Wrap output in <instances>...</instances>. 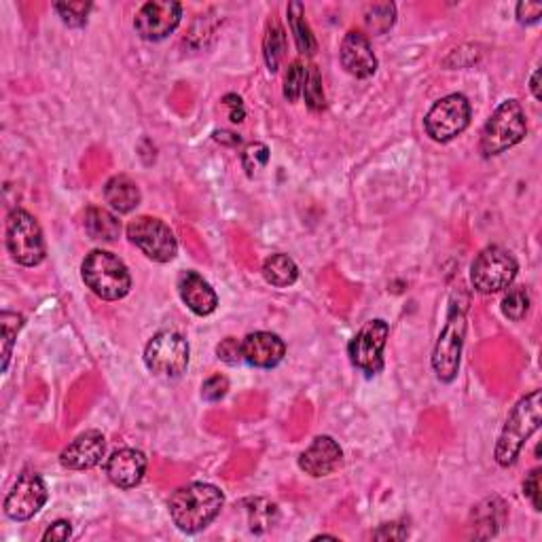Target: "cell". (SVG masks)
Listing matches in <instances>:
<instances>
[{
    "instance_id": "obj_18",
    "label": "cell",
    "mask_w": 542,
    "mask_h": 542,
    "mask_svg": "<svg viewBox=\"0 0 542 542\" xmlns=\"http://www.w3.org/2000/svg\"><path fill=\"white\" fill-rule=\"evenodd\" d=\"M147 472V456L142 451L123 447L106 460V477L112 485L121 489H131L140 485Z\"/></svg>"
},
{
    "instance_id": "obj_25",
    "label": "cell",
    "mask_w": 542,
    "mask_h": 542,
    "mask_svg": "<svg viewBox=\"0 0 542 542\" xmlns=\"http://www.w3.org/2000/svg\"><path fill=\"white\" fill-rule=\"evenodd\" d=\"M286 52V34L278 22H269L263 39V58L269 73H278Z\"/></svg>"
},
{
    "instance_id": "obj_19",
    "label": "cell",
    "mask_w": 542,
    "mask_h": 542,
    "mask_svg": "<svg viewBox=\"0 0 542 542\" xmlns=\"http://www.w3.org/2000/svg\"><path fill=\"white\" fill-rule=\"evenodd\" d=\"M179 295L182 304L198 316H210L218 307V295L198 271H182L179 278Z\"/></svg>"
},
{
    "instance_id": "obj_31",
    "label": "cell",
    "mask_w": 542,
    "mask_h": 542,
    "mask_svg": "<svg viewBox=\"0 0 542 542\" xmlns=\"http://www.w3.org/2000/svg\"><path fill=\"white\" fill-rule=\"evenodd\" d=\"M248 513H250V529L252 532L261 534L267 527H271V523L276 521V517H278V507L265 500H255L252 502V508H248Z\"/></svg>"
},
{
    "instance_id": "obj_17",
    "label": "cell",
    "mask_w": 542,
    "mask_h": 542,
    "mask_svg": "<svg viewBox=\"0 0 542 542\" xmlns=\"http://www.w3.org/2000/svg\"><path fill=\"white\" fill-rule=\"evenodd\" d=\"M244 363L256 369H274L285 361L286 344L278 335L267 331L250 333L242 339Z\"/></svg>"
},
{
    "instance_id": "obj_36",
    "label": "cell",
    "mask_w": 542,
    "mask_h": 542,
    "mask_svg": "<svg viewBox=\"0 0 542 542\" xmlns=\"http://www.w3.org/2000/svg\"><path fill=\"white\" fill-rule=\"evenodd\" d=\"M523 496L532 502L536 510H540V469H534L523 481Z\"/></svg>"
},
{
    "instance_id": "obj_3",
    "label": "cell",
    "mask_w": 542,
    "mask_h": 542,
    "mask_svg": "<svg viewBox=\"0 0 542 542\" xmlns=\"http://www.w3.org/2000/svg\"><path fill=\"white\" fill-rule=\"evenodd\" d=\"M540 415H542V394L540 390H532L527 396L517 402L513 411L507 418L500 439L496 443L494 458L502 469H508L517 462L523 445L527 443L534 432L540 428Z\"/></svg>"
},
{
    "instance_id": "obj_14",
    "label": "cell",
    "mask_w": 542,
    "mask_h": 542,
    "mask_svg": "<svg viewBox=\"0 0 542 542\" xmlns=\"http://www.w3.org/2000/svg\"><path fill=\"white\" fill-rule=\"evenodd\" d=\"M106 456V439L100 431L79 434L71 445L60 453V464L68 470H90L102 462Z\"/></svg>"
},
{
    "instance_id": "obj_23",
    "label": "cell",
    "mask_w": 542,
    "mask_h": 542,
    "mask_svg": "<svg viewBox=\"0 0 542 542\" xmlns=\"http://www.w3.org/2000/svg\"><path fill=\"white\" fill-rule=\"evenodd\" d=\"M286 17H288V26H291V33L295 36V43H297V49L304 55H314L318 49L316 36L312 34L310 24L305 22V9L299 0H295L286 7Z\"/></svg>"
},
{
    "instance_id": "obj_26",
    "label": "cell",
    "mask_w": 542,
    "mask_h": 542,
    "mask_svg": "<svg viewBox=\"0 0 542 542\" xmlns=\"http://www.w3.org/2000/svg\"><path fill=\"white\" fill-rule=\"evenodd\" d=\"M396 7L392 3H375L364 9V24L373 34H383L394 26Z\"/></svg>"
},
{
    "instance_id": "obj_42",
    "label": "cell",
    "mask_w": 542,
    "mask_h": 542,
    "mask_svg": "<svg viewBox=\"0 0 542 542\" xmlns=\"http://www.w3.org/2000/svg\"><path fill=\"white\" fill-rule=\"evenodd\" d=\"M529 90H532L536 100H540V71L538 68H536L532 79H529Z\"/></svg>"
},
{
    "instance_id": "obj_9",
    "label": "cell",
    "mask_w": 542,
    "mask_h": 542,
    "mask_svg": "<svg viewBox=\"0 0 542 542\" xmlns=\"http://www.w3.org/2000/svg\"><path fill=\"white\" fill-rule=\"evenodd\" d=\"M470 102L462 93H450L432 104L424 117V130L434 142H451L470 125Z\"/></svg>"
},
{
    "instance_id": "obj_29",
    "label": "cell",
    "mask_w": 542,
    "mask_h": 542,
    "mask_svg": "<svg viewBox=\"0 0 542 542\" xmlns=\"http://www.w3.org/2000/svg\"><path fill=\"white\" fill-rule=\"evenodd\" d=\"M305 81H307V68L304 66V62L295 60L293 64L288 66V73L285 77V98L288 102H297V100L304 96Z\"/></svg>"
},
{
    "instance_id": "obj_2",
    "label": "cell",
    "mask_w": 542,
    "mask_h": 542,
    "mask_svg": "<svg viewBox=\"0 0 542 542\" xmlns=\"http://www.w3.org/2000/svg\"><path fill=\"white\" fill-rule=\"evenodd\" d=\"M469 293L464 288H456L451 293L450 310L443 331L434 344L432 350V369L443 383H450L458 377L460 358H462L464 339H466V312H469Z\"/></svg>"
},
{
    "instance_id": "obj_41",
    "label": "cell",
    "mask_w": 542,
    "mask_h": 542,
    "mask_svg": "<svg viewBox=\"0 0 542 542\" xmlns=\"http://www.w3.org/2000/svg\"><path fill=\"white\" fill-rule=\"evenodd\" d=\"M214 140L218 142H225V144H231V147H236V144H239V136L231 134V131H214Z\"/></svg>"
},
{
    "instance_id": "obj_21",
    "label": "cell",
    "mask_w": 542,
    "mask_h": 542,
    "mask_svg": "<svg viewBox=\"0 0 542 542\" xmlns=\"http://www.w3.org/2000/svg\"><path fill=\"white\" fill-rule=\"evenodd\" d=\"M507 519V504H504L500 498H488L479 507L472 510V523H475V536L479 538H489V536H496L498 529Z\"/></svg>"
},
{
    "instance_id": "obj_32",
    "label": "cell",
    "mask_w": 542,
    "mask_h": 542,
    "mask_svg": "<svg viewBox=\"0 0 542 542\" xmlns=\"http://www.w3.org/2000/svg\"><path fill=\"white\" fill-rule=\"evenodd\" d=\"M53 9L58 11L62 22L71 28H81L87 24V15L92 11V3H55Z\"/></svg>"
},
{
    "instance_id": "obj_5",
    "label": "cell",
    "mask_w": 542,
    "mask_h": 542,
    "mask_svg": "<svg viewBox=\"0 0 542 542\" xmlns=\"http://www.w3.org/2000/svg\"><path fill=\"white\" fill-rule=\"evenodd\" d=\"M527 134V121L523 106L517 100H507L491 112V117L485 123L481 131V142L479 150L483 157L502 155L515 144H519Z\"/></svg>"
},
{
    "instance_id": "obj_33",
    "label": "cell",
    "mask_w": 542,
    "mask_h": 542,
    "mask_svg": "<svg viewBox=\"0 0 542 542\" xmlns=\"http://www.w3.org/2000/svg\"><path fill=\"white\" fill-rule=\"evenodd\" d=\"M269 163V149L267 144L263 142H250L248 147L242 150V168L246 169V174L255 176L256 172Z\"/></svg>"
},
{
    "instance_id": "obj_37",
    "label": "cell",
    "mask_w": 542,
    "mask_h": 542,
    "mask_svg": "<svg viewBox=\"0 0 542 542\" xmlns=\"http://www.w3.org/2000/svg\"><path fill=\"white\" fill-rule=\"evenodd\" d=\"M409 536V527L405 523H383L380 529H375L373 538L375 540H405Z\"/></svg>"
},
{
    "instance_id": "obj_6",
    "label": "cell",
    "mask_w": 542,
    "mask_h": 542,
    "mask_svg": "<svg viewBox=\"0 0 542 542\" xmlns=\"http://www.w3.org/2000/svg\"><path fill=\"white\" fill-rule=\"evenodd\" d=\"M5 242H7L11 258L24 267H36L47 255L39 220L22 208L9 212L7 227H5Z\"/></svg>"
},
{
    "instance_id": "obj_8",
    "label": "cell",
    "mask_w": 542,
    "mask_h": 542,
    "mask_svg": "<svg viewBox=\"0 0 542 542\" xmlns=\"http://www.w3.org/2000/svg\"><path fill=\"white\" fill-rule=\"evenodd\" d=\"M144 364L150 373L176 380L189 367V344L176 331H161L144 348Z\"/></svg>"
},
{
    "instance_id": "obj_7",
    "label": "cell",
    "mask_w": 542,
    "mask_h": 542,
    "mask_svg": "<svg viewBox=\"0 0 542 542\" xmlns=\"http://www.w3.org/2000/svg\"><path fill=\"white\" fill-rule=\"evenodd\" d=\"M519 263L502 246H488L470 265V285L477 293L491 295L513 285Z\"/></svg>"
},
{
    "instance_id": "obj_1",
    "label": "cell",
    "mask_w": 542,
    "mask_h": 542,
    "mask_svg": "<svg viewBox=\"0 0 542 542\" xmlns=\"http://www.w3.org/2000/svg\"><path fill=\"white\" fill-rule=\"evenodd\" d=\"M223 504L225 496L217 485L189 483L174 491L168 502V510L180 532L198 534L217 519Z\"/></svg>"
},
{
    "instance_id": "obj_40",
    "label": "cell",
    "mask_w": 542,
    "mask_h": 542,
    "mask_svg": "<svg viewBox=\"0 0 542 542\" xmlns=\"http://www.w3.org/2000/svg\"><path fill=\"white\" fill-rule=\"evenodd\" d=\"M223 106L227 109V112H229L231 123H242L246 119L244 102L237 93H227V96L223 98Z\"/></svg>"
},
{
    "instance_id": "obj_15",
    "label": "cell",
    "mask_w": 542,
    "mask_h": 542,
    "mask_svg": "<svg viewBox=\"0 0 542 542\" xmlns=\"http://www.w3.org/2000/svg\"><path fill=\"white\" fill-rule=\"evenodd\" d=\"M344 464V450L333 437H316L299 456V469L310 477L333 475Z\"/></svg>"
},
{
    "instance_id": "obj_34",
    "label": "cell",
    "mask_w": 542,
    "mask_h": 542,
    "mask_svg": "<svg viewBox=\"0 0 542 542\" xmlns=\"http://www.w3.org/2000/svg\"><path fill=\"white\" fill-rule=\"evenodd\" d=\"M229 392V380L225 375H212L208 377L201 386V399L208 402H217L225 399V394Z\"/></svg>"
},
{
    "instance_id": "obj_16",
    "label": "cell",
    "mask_w": 542,
    "mask_h": 542,
    "mask_svg": "<svg viewBox=\"0 0 542 542\" xmlns=\"http://www.w3.org/2000/svg\"><path fill=\"white\" fill-rule=\"evenodd\" d=\"M339 60L345 73H350L356 79H369L373 77L377 71V58L373 53V47L367 39V34H363L361 30H350L345 34L342 43V52H339Z\"/></svg>"
},
{
    "instance_id": "obj_13",
    "label": "cell",
    "mask_w": 542,
    "mask_h": 542,
    "mask_svg": "<svg viewBox=\"0 0 542 542\" xmlns=\"http://www.w3.org/2000/svg\"><path fill=\"white\" fill-rule=\"evenodd\" d=\"M182 5L174 0H153L142 5L134 17V30L144 41H163L179 28Z\"/></svg>"
},
{
    "instance_id": "obj_28",
    "label": "cell",
    "mask_w": 542,
    "mask_h": 542,
    "mask_svg": "<svg viewBox=\"0 0 542 542\" xmlns=\"http://www.w3.org/2000/svg\"><path fill=\"white\" fill-rule=\"evenodd\" d=\"M529 312V295L526 288L517 286L504 295L502 299V314L513 323H521Z\"/></svg>"
},
{
    "instance_id": "obj_38",
    "label": "cell",
    "mask_w": 542,
    "mask_h": 542,
    "mask_svg": "<svg viewBox=\"0 0 542 542\" xmlns=\"http://www.w3.org/2000/svg\"><path fill=\"white\" fill-rule=\"evenodd\" d=\"M542 17V3H519L517 5V22L523 24V26H529V24H536Z\"/></svg>"
},
{
    "instance_id": "obj_39",
    "label": "cell",
    "mask_w": 542,
    "mask_h": 542,
    "mask_svg": "<svg viewBox=\"0 0 542 542\" xmlns=\"http://www.w3.org/2000/svg\"><path fill=\"white\" fill-rule=\"evenodd\" d=\"M71 536H73L71 523L60 519V521H55L47 527V532L43 534V540H45V542H64V540L71 538Z\"/></svg>"
},
{
    "instance_id": "obj_27",
    "label": "cell",
    "mask_w": 542,
    "mask_h": 542,
    "mask_svg": "<svg viewBox=\"0 0 542 542\" xmlns=\"http://www.w3.org/2000/svg\"><path fill=\"white\" fill-rule=\"evenodd\" d=\"M24 326V316L14 312H3L0 314V329H3V371L9 369L11 352H14V344L17 339V333L22 331Z\"/></svg>"
},
{
    "instance_id": "obj_10",
    "label": "cell",
    "mask_w": 542,
    "mask_h": 542,
    "mask_svg": "<svg viewBox=\"0 0 542 542\" xmlns=\"http://www.w3.org/2000/svg\"><path fill=\"white\" fill-rule=\"evenodd\" d=\"M125 231L130 242L155 263H169L179 252L174 231L157 217H138L130 220Z\"/></svg>"
},
{
    "instance_id": "obj_24",
    "label": "cell",
    "mask_w": 542,
    "mask_h": 542,
    "mask_svg": "<svg viewBox=\"0 0 542 542\" xmlns=\"http://www.w3.org/2000/svg\"><path fill=\"white\" fill-rule=\"evenodd\" d=\"M263 276L271 286L286 288L299 280V267L288 255H271L263 263Z\"/></svg>"
},
{
    "instance_id": "obj_35",
    "label": "cell",
    "mask_w": 542,
    "mask_h": 542,
    "mask_svg": "<svg viewBox=\"0 0 542 542\" xmlns=\"http://www.w3.org/2000/svg\"><path fill=\"white\" fill-rule=\"evenodd\" d=\"M217 356L227 364H239L244 363L242 354V342H237L236 337H227L217 345Z\"/></svg>"
},
{
    "instance_id": "obj_20",
    "label": "cell",
    "mask_w": 542,
    "mask_h": 542,
    "mask_svg": "<svg viewBox=\"0 0 542 542\" xmlns=\"http://www.w3.org/2000/svg\"><path fill=\"white\" fill-rule=\"evenodd\" d=\"M104 199L115 212L130 214L131 210H136V208L140 206L142 193L130 176L119 174V176H112V179L104 185Z\"/></svg>"
},
{
    "instance_id": "obj_12",
    "label": "cell",
    "mask_w": 542,
    "mask_h": 542,
    "mask_svg": "<svg viewBox=\"0 0 542 542\" xmlns=\"http://www.w3.org/2000/svg\"><path fill=\"white\" fill-rule=\"evenodd\" d=\"M49 498L47 485L36 472H22L5 498V515L14 521H28L45 507Z\"/></svg>"
},
{
    "instance_id": "obj_4",
    "label": "cell",
    "mask_w": 542,
    "mask_h": 542,
    "mask_svg": "<svg viewBox=\"0 0 542 542\" xmlns=\"http://www.w3.org/2000/svg\"><path fill=\"white\" fill-rule=\"evenodd\" d=\"M85 286L104 301H119L130 293L131 276L121 258L109 250H92L81 265Z\"/></svg>"
},
{
    "instance_id": "obj_11",
    "label": "cell",
    "mask_w": 542,
    "mask_h": 542,
    "mask_svg": "<svg viewBox=\"0 0 542 542\" xmlns=\"http://www.w3.org/2000/svg\"><path fill=\"white\" fill-rule=\"evenodd\" d=\"M390 326L383 320H369L348 345V356L363 373L375 375L383 369V348H386Z\"/></svg>"
},
{
    "instance_id": "obj_22",
    "label": "cell",
    "mask_w": 542,
    "mask_h": 542,
    "mask_svg": "<svg viewBox=\"0 0 542 542\" xmlns=\"http://www.w3.org/2000/svg\"><path fill=\"white\" fill-rule=\"evenodd\" d=\"M85 231L93 239L115 242L119 233H121V223H119V218L112 212L92 206L85 210Z\"/></svg>"
},
{
    "instance_id": "obj_30",
    "label": "cell",
    "mask_w": 542,
    "mask_h": 542,
    "mask_svg": "<svg viewBox=\"0 0 542 542\" xmlns=\"http://www.w3.org/2000/svg\"><path fill=\"white\" fill-rule=\"evenodd\" d=\"M305 104L310 111H323L326 100H324V90H323V77H320V71L316 66L307 68V81L304 90Z\"/></svg>"
}]
</instances>
